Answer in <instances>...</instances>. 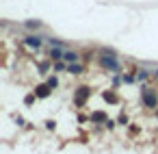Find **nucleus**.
<instances>
[{"label":"nucleus","mask_w":158,"mask_h":154,"mask_svg":"<svg viewBox=\"0 0 158 154\" xmlns=\"http://www.w3.org/2000/svg\"><path fill=\"white\" fill-rule=\"evenodd\" d=\"M100 63H102V67H106V70H119V63H117V54L113 52V50H102V59H100Z\"/></svg>","instance_id":"obj_1"},{"label":"nucleus","mask_w":158,"mask_h":154,"mask_svg":"<svg viewBox=\"0 0 158 154\" xmlns=\"http://www.w3.org/2000/svg\"><path fill=\"white\" fill-rule=\"evenodd\" d=\"M156 74H158V72H156Z\"/></svg>","instance_id":"obj_14"},{"label":"nucleus","mask_w":158,"mask_h":154,"mask_svg":"<svg viewBox=\"0 0 158 154\" xmlns=\"http://www.w3.org/2000/svg\"><path fill=\"white\" fill-rule=\"evenodd\" d=\"M67 72H72V74H82V65L69 63V65H67Z\"/></svg>","instance_id":"obj_7"},{"label":"nucleus","mask_w":158,"mask_h":154,"mask_svg":"<svg viewBox=\"0 0 158 154\" xmlns=\"http://www.w3.org/2000/svg\"><path fill=\"white\" fill-rule=\"evenodd\" d=\"M35 96H39V98H48V96H50V85H39V87L35 89Z\"/></svg>","instance_id":"obj_4"},{"label":"nucleus","mask_w":158,"mask_h":154,"mask_svg":"<svg viewBox=\"0 0 158 154\" xmlns=\"http://www.w3.org/2000/svg\"><path fill=\"white\" fill-rule=\"evenodd\" d=\"M26 26H28V28H39V26H41V24H39V22H37V20H35V22H26Z\"/></svg>","instance_id":"obj_9"},{"label":"nucleus","mask_w":158,"mask_h":154,"mask_svg":"<svg viewBox=\"0 0 158 154\" xmlns=\"http://www.w3.org/2000/svg\"><path fill=\"white\" fill-rule=\"evenodd\" d=\"M33 100H35V96H26V100H24V102H26V104H33Z\"/></svg>","instance_id":"obj_13"},{"label":"nucleus","mask_w":158,"mask_h":154,"mask_svg":"<svg viewBox=\"0 0 158 154\" xmlns=\"http://www.w3.org/2000/svg\"><path fill=\"white\" fill-rule=\"evenodd\" d=\"M24 41H26V46H31V48H39V46H41V39H39V37H35V35L24 37Z\"/></svg>","instance_id":"obj_3"},{"label":"nucleus","mask_w":158,"mask_h":154,"mask_svg":"<svg viewBox=\"0 0 158 154\" xmlns=\"http://www.w3.org/2000/svg\"><path fill=\"white\" fill-rule=\"evenodd\" d=\"M48 85H50V89H54V87L59 85V80H56V78H48Z\"/></svg>","instance_id":"obj_10"},{"label":"nucleus","mask_w":158,"mask_h":154,"mask_svg":"<svg viewBox=\"0 0 158 154\" xmlns=\"http://www.w3.org/2000/svg\"><path fill=\"white\" fill-rule=\"evenodd\" d=\"M104 98H106V100H108V102H115V96H113V93H106V96H104Z\"/></svg>","instance_id":"obj_12"},{"label":"nucleus","mask_w":158,"mask_h":154,"mask_svg":"<svg viewBox=\"0 0 158 154\" xmlns=\"http://www.w3.org/2000/svg\"><path fill=\"white\" fill-rule=\"evenodd\" d=\"M141 96H143V102H145V106H149V109H156V106H158V93H156L154 89H149V87H143Z\"/></svg>","instance_id":"obj_2"},{"label":"nucleus","mask_w":158,"mask_h":154,"mask_svg":"<svg viewBox=\"0 0 158 154\" xmlns=\"http://www.w3.org/2000/svg\"><path fill=\"white\" fill-rule=\"evenodd\" d=\"M50 57H52V59H61V57H63V52H61V46H52V50H50Z\"/></svg>","instance_id":"obj_6"},{"label":"nucleus","mask_w":158,"mask_h":154,"mask_svg":"<svg viewBox=\"0 0 158 154\" xmlns=\"http://www.w3.org/2000/svg\"><path fill=\"white\" fill-rule=\"evenodd\" d=\"M63 59H65L67 63H74V61L78 59V52H74V50H65V52H63Z\"/></svg>","instance_id":"obj_5"},{"label":"nucleus","mask_w":158,"mask_h":154,"mask_svg":"<svg viewBox=\"0 0 158 154\" xmlns=\"http://www.w3.org/2000/svg\"><path fill=\"white\" fill-rule=\"evenodd\" d=\"M91 119H93V122H104V119H106V115L98 111V113H93V115H91Z\"/></svg>","instance_id":"obj_8"},{"label":"nucleus","mask_w":158,"mask_h":154,"mask_svg":"<svg viewBox=\"0 0 158 154\" xmlns=\"http://www.w3.org/2000/svg\"><path fill=\"white\" fill-rule=\"evenodd\" d=\"M54 70H56V72H61V70H65V65H63V63H56V65H54Z\"/></svg>","instance_id":"obj_11"}]
</instances>
